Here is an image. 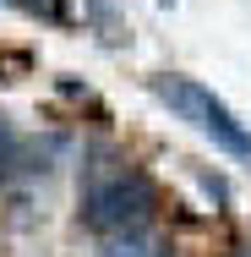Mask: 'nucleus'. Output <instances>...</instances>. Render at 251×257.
Returning <instances> with one entry per match:
<instances>
[{"label": "nucleus", "instance_id": "2", "mask_svg": "<svg viewBox=\"0 0 251 257\" xmlns=\"http://www.w3.org/2000/svg\"><path fill=\"white\" fill-rule=\"evenodd\" d=\"M153 93L169 104L175 115H186V120L197 126L202 137H213L224 154L251 159V132L235 120V109L218 99V93H207L202 82H191V77H158V82H153Z\"/></svg>", "mask_w": 251, "mask_h": 257}, {"label": "nucleus", "instance_id": "5", "mask_svg": "<svg viewBox=\"0 0 251 257\" xmlns=\"http://www.w3.org/2000/svg\"><path fill=\"white\" fill-rule=\"evenodd\" d=\"M17 170V132H11V120L0 115V181Z\"/></svg>", "mask_w": 251, "mask_h": 257}, {"label": "nucleus", "instance_id": "1", "mask_svg": "<svg viewBox=\"0 0 251 257\" xmlns=\"http://www.w3.org/2000/svg\"><path fill=\"white\" fill-rule=\"evenodd\" d=\"M153 213H158V186L142 170H126V164L93 175L82 192V219L99 235H137Z\"/></svg>", "mask_w": 251, "mask_h": 257}, {"label": "nucleus", "instance_id": "3", "mask_svg": "<svg viewBox=\"0 0 251 257\" xmlns=\"http://www.w3.org/2000/svg\"><path fill=\"white\" fill-rule=\"evenodd\" d=\"M11 6H22L28 17H39V22H55V28H66V22H71V6H66V0H11Z\"/></svg>", "mask_w": 251, "mask_h": 257}, {"label": "nucleus", "instance_id": "6", "mask_svg": "<svg viewBox=\"0 0 251 257\" xmlns=\"http://www.w3.org/2000/svg\"><path fill=\"white\" fill-rule=\"evenodd\" d=\"M158 6H175V0H158Z\"/></svg>", "mask_w": 251, "mask_h": 257}, {"label": "nucleus", "instance_id": "4", "mask_svg": "<svg viewBox=\"0 0 251 257\" xmlns=\"http://www.w3.org/2000/svg\"><path fill=\"white\" fill-rule=\"evenodd\" d=\"M99 257H153V246L142 241V235H109Z\"/></svg>", "mask_w": 251, "mask_h": 257}]
</instances>
